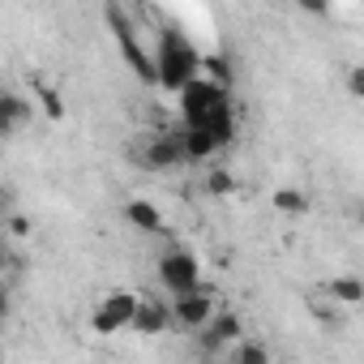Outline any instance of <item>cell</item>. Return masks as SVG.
Wrapping results in <instances>:
<instances>
[{
	"label": "cell",
	"mask_w": 364,
	"mask_h": 364,
	"mask_svg": "<svg viewBox=\"0 0 364 364\" xmlns=\"http://www.w3.org/2000/svg\"><path fill=\"white\" fill-rule=\"evenodd\" d=\"M150 60H154V82L163 90H171V95H180V90L198 77V69H202V52L185 35H180V31L159 35V52Z\"/></svg>",
	"instance_id": "obj_1"
},
{
	"label": "cell",
	"mask_w": 364,
	"mask_h": 364,
	"mask_svg": "<svg viewBox=\"0 0 364 364\" xmlns=\"http://www.w3.org/2000/svg\"><path fill=\"white\" fill-rule=\"evenodd\" d=\"M176 99H180V116H185V129H202L219 107H228V103H232V99H228V90L210 86L206 77H193V82L180 90Z\"/></svg>",
	"instance_id": "obj_2"
},
{
	"label": "cell",
	"mask_w": 364,
	"mask_h": 364,
	"mask_svg": "<svg viewBox=\"0 0 364 364\" xmlns=\"http://www.w3.org/2000/svg\"><path fill=\"white\" fill-rule=\"evenodd\" d=\"M141 296L137 291H107L95 309H90V334L107 338V334H120L133 326V313H137Z\"/></svg>",
	"instance_id": "obj_3"
},
{
	"label": "cell",
	"mask_w": 364,
	"mask_h": 364,
	"mask_svg": "<svg viewBox=\"0 0 364 364\" xmlns=\"http://www.w3.org/2000/svg\"><path fill=\"white\" fill-rule=\"evenodd\" d=\"M167 313H171V326L198 334V330L219 313V300H215L210 287H193V291H185V296H171V300H167Z\"/></svg>",
	"instance_id": "obj_4"
},
{
	"label": "cell",
	"mask_w": 364,
	"mask_h": 364,
	"mask_svg": "<svg viewBox=\"0 0 364 364\" xmlns=\"http://www.w3.org/2000/svg\"><path fill=\"white\" fill-rule=\"evenodd\" d=\"M159 283L171 291V296H185L193 287H202V262L189 253V249H167L159 257Z\"/></svg>",
	"instance_id": "obj_5"
},
{
	"label": "cell",
	"mask_w": 364,
	"mask_h": 364,
	"mask_svg": "<svg viewBox=\"0 0 364 364\" xmlns=\"http://www.w3.org/2000/svg\"><path fill=\"white\" fill-rule=\"evenodd\" d=\"M107 22H112V31H116L120 56L129 60V69H133V73H137L141 82H154V60L146 56V48H141V39H137V31H133L129 14H124L120 5H107Z\"/></svg>",
	"instance_id": "obj_6"
},
{
	"label": "cell",
	"mask_w": 364,
	"mask_h": 364,
	"mask_svg": "<svg viewBox=\"0 0 364 364\" xmlns=\"http://www.w3.org/2000/svg\"><path fill=\"white\" fill-rule=\"evenodd\" d=\"M245 338V326H240V317L232 313V309H219L202 330H198V347L206 351V355H215V351H228L232 343H240Z\"/></svg>",
	"instance_id": "obj_7"
},
{
	"label": "cell",
	"mask_w": 364,
	"mask_h": 364,
	"mask_svg": "<svg viewBox=\"0 0 364 364\" xmlns=\"http://www.w3.org/2000/svg\"><path fill=\"white\" fill-rule=\"evenodd\" d=\"M141 163L150 171H171L185 163V150H180V133H150L146 137V150H141Z\"/></svg>",
	"instance_id": "obj_8"
},
{
	"label": "cell",
	"mask_w": 364,
	"mask_h": 364,
	"mask_svg": "<svg viewBox=\"0 0 364 364\" xmlns=\"http://www.w3.org/2000/svg\"><path fill=\"white\" fill-rule=\"evenodd\" d=\"M124 219L137 228V232H146V236H159L167 223H163V210L154 206V202H146V198H133V202H124Z\"/></svg>",
	"instance_id": "obj_9"
},
{
	"label": "cell",
	"mask_w": 364,
	"mask_h": 364,
	"mask_svg": "<svg viewBox=\"0 0 364 364\" xmlns=\"http://www.w3.org/2000/svg\"><path fill=\"white\" fill-rule=\"evenodd\" d=\"M167 326H171L167 304H163V300H141L137 313H133V326H129V330H137V334H163Z\"/></svg>",
	"instance_id": "obj_10"
},
{
	"label": "cell",
	"mask_w": 364,
	"mask_h": 364,
	"mask_svg": "<svg viewBox=\"0 0 364 364\" xmlns=\"http://www.w3.org/2000/svg\"><path fill=\"white\" fill-rule=\"evenodd\" d=\"M180 150H185V163H206L219 154V146L206 129H180Z\"/></svg>",
	"instance_id": "obj_11"
},
{
	"label": "cell",
	"mask_w": 364,
	"mask_h": 364,
	"mask_svg": "<svg viewBox=\"0 0 364 364\" xmlns=\"http://www.w3.org/2000/svg\"><path fill=\"white\" fill-rule=\"evenodd\" d=\"M31 99L22 95V90H0V120H5L9 129H18V124H26L31 120Z\"/></svg>",
	"instance_id": "obj_12"
},
{
	"label": "cell",
	"mask_w": 364,
	"mask_h": 364,
	"mask_svg": "<svg viewBox=\"0 0 364 364\" xmlns=\"http://www.w3.org/2000/svg\"><path fill=\"white\" fill-rule=\"evenodd\" d=\"M330 300L334 304H343V309H355L360 300H364V283L355 279V274H338V279H330Z\"/></svg>",
	"instance_id": "obj_13"
},
{
	"label": "cell",
	"mask_w": 364,
	"mask_h": 364,
	"mask_svg": "<svg viewBox=\"0 0 364 364\" xmlns=\"http://www.w3.org/2000/svg\"><path fill=\"white\" fill-rule=\"evenodd\" d=\"M228 364H270V351H266V343H257V338H240V343H232Z\"/></svg>",
	"instance_id": "obj_14"
},
{
	"label": "cell",
	"mask_w": 364,
	"mask_h": 364,
	"mask_svg": "<svg viewBox=\"0 0 364 364\" xmlns=\"http://www.w3.org/2000/svg\"><path fill=\"white\" fill-rule=\"evenodd\" d=\"M198 77H206V82L219 86V90H232V65H228V56H202Z\"/></svg>",
	"instance_id": "obj_15"
},
{
	"label": "cell",
	"mask_w": 364,
	"mask_h": 364,
	"mask_svg": "<svg viewBox=\"0 0 364 364\" xmlns=\"http://www.w3.org/2000/svg\"><path fill=\"white\" fill-rule=\"evenodd\" d=\"M270 206H274L279 215H304V210H309V198H304L300 189H274Z\"/></svg>",
	"instance_id": "obj_16"
},
{
	"label": "cell",
	"mask_w": 364,
	"mask_h": 364,
	"mask_svg": "<svg viewBox=\"0 0 364 364\" xmlns=\"http://www.w3.org/2000/svg\"><path fill=\"white\" fill-rule=\"evenodd\" d=\"M206 193H210V198H232V193H236V176L223 171V167L206 171Z\"/></svg>",
	"instance_id": "obj_17"
},
{
	"label": "cell",
	"mask_w": 364,
	"mask_h": 364,
	"mask_svg": "<svg viewBox=\"0 0 364 364\" xmlns=\"http://www.w3.org/2000/svg\"><path fill=\"white\" fill-rule=\"evenodd\" d=\"M39 103H43V116H48V120H60V116H65V103H60L56 90L43 86V90H39Z\"/></svg>",
	"instance_id": "obj_18"
},
{
	"label": "cell",
	"mask_w": 364,
	"mask_h": 364,
	"mask_svg": "<svg viewBox=\"0 0 364 364\" xmlns=\"http://www.w3.org/2000/svg\"><path fill=\"white\" fill-rule=\"evenodd\" d=\"M5 232H9L14 240H26V236L35 232V223H31L26 215H5Z\"/></svg>",
	"instance_id": "obj_19"
},
{
	"label": "cell",
	"mask_w": 364,
	"mask_h": 364,
	"mask_svg": "<svg viewBox=\"0 0 364 364\" xmlns=\"http://www.w3.org/2000/svg\"><path fill=\"white\" fill-rule=\"evenodd\" d=\"M347 86H351V95H364V69H351L347 73Z\"/></svg>",
	"instance_id": "obj_20"
},
{
	"label": "cell",
	"mask_w": 364,
	"mask_h": 364,
	"mask_svg": "<svg viewBox=\"0 0 364 364\" xmlns=\"http://www.w3.org/2000/svg\"><path fill=\"white\" fill-rule=\"evenodd\" d=\"M9 304H14V296H9V287H5V283H0V321L9 317Z\"/></svg>",
	"instance_id": "obj_21"
},
{
	"label": "cell",
	"mask_w": 364,
	"mask_h": 364,
	"mask_svg": "<svg viewBox=\"0 0 364 364\" xmlns=\"http://www.w3.org/2000/svg\"><path fill=\"white\" fill-rule=\"evenodd\" d=\"M5 266H9V249H5V245H0V270H5Z\"/></svg>",
	"instance_id": "obj_22"
},
{
	"label": "cell",
	"mask_w": 364,
	"mask_h": 364,
	"mask_svg": "<svg viewBox=\"0 0 364 364\" xmlns=\"http://www.w3.org/2000/svg\"><path fill=\"white\" fill-rule=\"evenodd\" d=\"M9 133H14V129H9V124H5V120H0V141H5V137H9Z\"/></svg>",
	"instance_id": "obj_23"
},
{
	"label": "cell",
	"mask_w": 364,
	"mask_h": 364,
	"mask_svg": "<svg viewBox=\"0 0 364 364\" xmlns=\"http://www.w3.org/2000/svg\"><path fill=\"white\" fill-rule=\"evenodd\" d=\"M0 228H5V206H0Z\"/></svg>",
	"instance_id": "obj_24"
},
{
	"label": "cell",
	"mask_w": 364,
	"mask_h": 364,
	"mask_svg": "<svg viewBox=\"0 0 364 364\" xmlns=\"http://www.w3.org/2000/svg\"><path fill=\"white\" fill-rule=\"evenodd\" d=\"M0 334H5V321H0Z\"/></svg>",
	"instance_id": "obj_25"
}]
</instances>
